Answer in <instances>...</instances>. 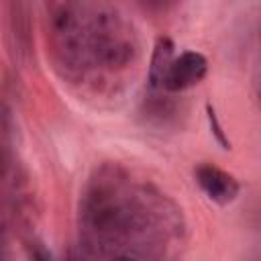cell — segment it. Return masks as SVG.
<instances>
[{"mask_svg":"<svg viewBox=\"0 0 261 261\" xmlns=\"http://www.w3.org/2000/svg\"><path fill=\"white\" fill-rule=\"evenodd\" d=\"M206 69H208V61H206V57L202 53L184 51L179 57L169 61L161 86L165 90H169V92L186 90V88L198 84L206 75Z\"/></svg>","mask_w":261,"mask_h":261,"instance_id":"cell-3","label":"cell"},{"mask_svg":"<svg viewBox=\"0 0 261 261\" xmlns=\"http://www.w3.org/2000/svg\"><path fill=\"white\" fill-rule=\"evenodd\" d=\"M29 259L31 261H53L51 259V253L41 245V243H33L31 249H29Z\"/></svg>","mask_w":261,"mask_h":261,"instance_id":"cell-5","label":"cell"},{"mask_svg":"<svg viewBox=\"0 0 261 261\" xmlns=\"http://www.w3.org/2000/svg\"><path fill=\"white\" fill-rule=\"evenodd\" d=\"M196 181L204 194L218 204H228L239 194V181L212 163H202L196 167Z\"/></svg>","mask_w":261,"mask_h":261,"instance_id":"cell-4","label":"cell"},{"mask_svg":"<svg viewBox=\"0 0 261 261\" xmlns=\"http://www.w3.org/2000/svg\"><path fill=\"white\" fill-rule=\"evenodd\" d=\"M53 35L63 61L73 67H122L133 59V31L104 6L59 4Z\"/></svg>","mask_w":261,"mask_h":261,"instance_id":"cell-2","label":"cell"},{"mask_svg":"<svg viewBox=\"0 0 261 261\" xmlns=\"http://www.w3.org/2000/svg\"><path fill=\"white\" fill-rule=\"evenodd\" d=\"M161 208L124 177L106 175L84 200L88 245L110 261H159L165 247Z\"/></svg>","mask_w":261,"mask_h":261,"instance_id":"cell-1","label":"cell"}]
</instances>
